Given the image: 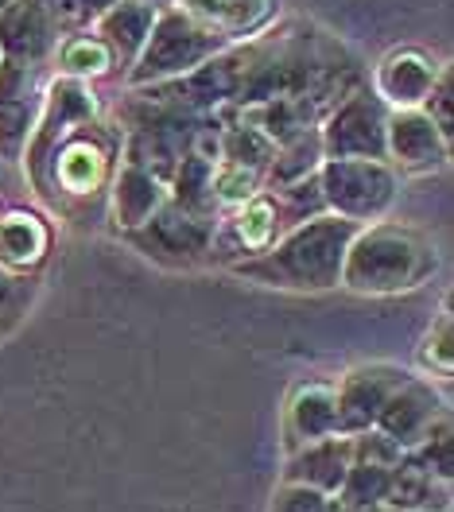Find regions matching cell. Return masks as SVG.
Here are the masks:
<instances>
[{
  "instance_id": "obj_17",
  "label": "cell",
  "mask_w": 454,
  "mask_h": 512,
  "mask_svg": "<svg viewBox=\"0 0 454 512\" xmlns=\"http://www.w3.org/2000/svg\"><path fill=\"white\" fill-rule=\"evenodd\" d=\"M156 4H144V0H117L109 4L105 12L94 16V32L109 43L113 51V63H117V74H129V66L136 63V55L144 51L148 43V32L156 24Z\"/></svg>"
},
{
  "instance_id": "obj_16",
  "label": "cell",
  "mask_w": 454,
  "mask_h": 512,
  "mask_svg": "<svg viewBox=\"0 0 454 512\" xmlns=\"http://www.w3.org/2000/svg\"><path fill=\"white\" fill-rule=\"evenodd\" d=\"M350 458H354V439L350 435H326L315 439L307 447H299L288 454L284 462V481L295 485H311L326 497H338L346 470H350Z\"/></svg>"
},
{
  "instance_id": "obj_29",
  "label": "cell",
  "mask_w": 454,
  "mask_h": 512,
  "mask_svg": "<svg viewBox=\"0 0 454 512\" xmlns=\"http://www.w3.org/2000/svg\"><path fill=\"white\" fill-rule=\"evenodd\" d=\"M47 12H51V20L66 32H78V28H90V16H86V8H82V0H39Z\"/></svg>"
},
{
  "instance_id": "obj_26",
  "label": "cell",
  "mask_w": 454,
  "mask_h": 512,
  "mask_svg": "<svg viewBox=\"0 0 454 512\" xmlns=\"http://www.w3.org/2000/svg\"><path fill=\"white\" fill-rule=\"evenodd\" d=\"M423 365L431 369V373H439V377H451L454 373V326H451V311H443L435 326H431V334H427V342H423Z\"/></svg>"
},
{
  "instance_id": "obj_10",
  "label": "cell",
  "mask_w": 454,
  "mask_h": 512,
  "mask_svg": "<svg viewBox=\"0 0 454 512\" xmlns=\"http://www.w3.org/2000/svg\"><path fill=\"white\" fill-rule=\"evenodd\" d=\"M408 377L412 373L404 365H392V361H369V365L350 369L342 381L334 384V396H338V431L342 435L369 431L377 423V412L385 408V400Z\"/></svg>"
},
{
  "instance_id": "obj_5",
  "label": "cell",
  "mask_w": 454,
  "mask_h": 512,
  "mask_svg": "<svg viewBox=\"0 0 454 512\" xmlns=\"http://www.w3.org/2000/svg\"><path fill=\"white\" fill-rule=\"evenodd\" d=\"M326 214L346 222H385L400 198V171L389 160H323L319 167Z\"/></svg>"
},
{
  "instance_id": "obj_9",
  "label": "cell",
  "mask_w": 454,
  "mask_h": 512,
  "mask_svg": "<svg viewBox=\"0 0 454 512\" xmlns=\"http://www.w3.org/2000/svg\"><path fill=\"white\" fill-rule=\"evenodd\" d=\"M447 416H451V412H447V396L431 384V377H408V381L400 384L389 400H385V408L377 412V423H373V427H377L381 435H389L400 450H412V447H420L423 439H427V431Z\"/></svg>"
},
{
  "instance_id": "obj_31",
  "label": "cell",
  "mask_w": 454,
  "mask_h": 512,
  "mask_svg": "<svg viewBox=\"0 0 454 512\" xmlns=\"http://www.w3.org/2000/svg\"><path fill=\"white\" fill-rule=\"evenodd\" d=\"M144 4H156V8H167V4H175V0H144Z\"/></svg>"
},
{
  "instance_id": "obj_11",
  "label": "cell",
  "mask_w": 454,
  "mask_h": 512,
  "mask_svg": "<svg viewBox=\"0 0 454 512\" xmlns=\"http://www.w3.org/2000/svg\"><path fill=\"white\" fill-rule=\"evenodd\" d=\"M63 28L39 0H8L0 8V59L51 70Z\"/></svg>"
},
{
  "instance_id": "obj_4",
  "label": "cell",
  "mask_w": 454,
  "mask_h": 512,
  "mask_svg": "<svg viewBox=\"0 0 454 512\" xmlns=\"http://www.w3.org/2000/svg\"><path fill=\"white\" fill-rule=\"evenodd\" d=\"M226 47L229 39H222L214 28H206L202 20H195L191 12H183L179 4H167V8L156 12L148 43L136 55V63L129 66L125 82H129V90H140V86L183 78V74L198 70L206 59H214Z\"/></svg>"
},
{
  "instance_id": "obj_33",
  "label": "cell",
  "mask_w": 454,
  "mask_h": 512,
  "mask_svg": "<svg viewBox=\"0 0 454 512\" xmlns=\"http://www.w3.org/2000/svg\"><path fill=\"white\" fill-rule=\"evenodd\" d=\"M4 4H8V0H0V8H4Z\"/></svg>"
},
{
  "instance_id": "obj_24",
  "label": "cell",
  "mask_w": 454,
  "mask_h": 512,
  "mask_svg": "<svg viewBox=\"0 0 454 512\" xmlns=\"http://www.w3.org/2000/svg\"><path fill=\"white\" fill-rule=\"evenodd\" d=\"M39 299V272H12L0 264V342L12 338Z\"/></svg>"
},
{
  "instance_id": "obj_21",
  "label": "cell",
  "mask_w": 454,
  "mask_h": 512,
  "mask_svg": "<svg viewBox=\"0 0 454 512\" xmlns=\"http://www.w3.org/2000/svg\"><path fill=\"white\" fill-rule=\"evenodd\" d=\"M214 163L218 156L214 152H202V148H191L183 160L175 163L171 179H167V198L191 214H202V218H222L218 206H214Z\"/></svg>"
},
{
  "instance_id": "obj_22",
  "label": "cell",
  "mask_w": 454,
  "mask_h": 512,
  "mask_svg": "<svg viewBox=\"0 0 454 512\" xmlns=\"http://www.w3.org/2000/svg\"><path fill=\"white\" fill-rule=\"evenodd\" d=\"M51 70H59L63 78H78V82H98L105 74H113L117 63H113L109 43L94 28H78V32H66L59 39Z\"/></svg>"
},
{
  "instance_id": "obj_19",
  "label": "cell",
  "mask_w": 454,
  "mask_h": 512,
  "mask_svg": "<svg viewBox=\"0 0 454 512\" xmlns=\"http://www.w3.org/2000/svg\"><path fill=\"white\" fill-rule=\"evenodd\" d=\"M51 249V229L32 210L0 214V264L12 272H39Z\"/></svg>"
},
{
  "instance_id": "obj_20",
  "label": "cell",
  "mask_w": 454,
  "mask_h": 512,
  "mask_svg": "<svg viewBox=\"0 0 454 512\" xmlns=\"http://www.w3.org/2000/svg\"><path fill=\"white\" fill-rule=\"evenodd\" d=\"M381 509H408V512H451V481L427 474L408 454L396 462L385 489Z\"/></svg>"
},
{
  "instance_id": "obj_23",
  "label": "cell",
  "mask_w": 454,
  "mask_h": 512,
  "mask_svg": "<svg viewBox=\"0 0 454 512\" xmlns=\"http://www.w3.org/2000/svg\"><path fill=\"white\" fill-rule=\"evenodd\" d=\"M323 167V140H319V128H307L292 140H284L276 148V160L268 167V179L264 187L276 191V187H288V183H299L307 175H315Z\"/></svg>"
},
{
  "instance_id": "obj_2",
  "label": "cell",
  "mask_w": 454,
  "mask_h": 512,
  "mask_svg": "<svg viewBox=\"0 0 454 512\" xmlns=\"http://www.w3.org/2000/svg\"><path fill=\"white\" fill-rule=\"evenodd\" d=\"M361 229L338 214H315L307 222L292 225L276 245L264 253L245 256L229 264L237 276L253 280L260 288L280 291H330L342 288V260Z\"/></svg>"
},
{
  "instance_id": "obj_14",
  "label": "cell",
  "mask_w": 454,
  "mask_h": 512,
  "mask_svg": "<svg viewBox=\"0 0 454 512\" xmlns=\"http://www.w3.org/2000/svg\"><path fill=\"white\" fill-rule=\"evenodd\" d=\"M167 202V183L160 175H152L144 163L125 160L113 175V187H109V218L117 225V233H129L136 225H144L156 210Z\"/></svg>"
},
{
  "instance_id": "obj_12",
  "label": "cell",
  "mask_w": 454,
  "mask_h": 512,
  "mask_svg": "<svg viewBox=\"0 0 454 512\" xmlns=\"http://www.w3.org/2000/svg\"><path fill=\"white\" fill-rule=\"evenodd\" d=\"M389 163L408 175H431L451 163V140L435 128V121L423 109H392L385 128Z\"/></svg>"
},
{
  "instance_id": "obj_18",
  "label": "cell",
  "mask_w": 454,
  "mask_h": 512,
  "mask_svg": "<svg viewBox=\"0 0 454 512\" xmlns=\"http://www.w3.org/2000/svg\"><path fill=\"white\" fill-rule=\"evenodd\" d=\"M175 4L229 43L264 32L280 12V0H175Z\"/></svg>"
},
{
  "instance_id": "obj_27",
  "label": "cell",
  "mask_w": 454,
  "mask_h": 512,
  "mask_svg": "<svg viewBox=\"0 0 454 512\" xmlns=\"http://www.w3.org/2000/svg\"><path fill=\"white\" fill-rule=\"evenodd\" d=\"M268 512H334V497H326L311 485L280 481L276 493H272V509Z\"/></svg>"
},
{
  "instance_id": "obj_28",
  "label": "cell",
  "mask_w": 454,
  "mask_h": 512,
  "mask_svg": "<svg viewBox=\"0 0 454 512\" xmlns=\"http://www.w3.org/2000/svg\"><path fill=\"white\" fill-rule=\"evenodd\" d=\"M420 109L454 144V74H451V66L447 63H443V74H439V82L431 86V94H427V101H423Z\"/></svg>"
},
{
  "instance_id": "obj_32",
  "label": "cell",
  "mask_w": 454,
  "mask_h": 512,
  "mask_svg": "<svg viewBox=\"0 0 454 512\" xmlns=\"http://www.w3.org/2000/svg\"><path fill=\"white\" fill-rule=\"evenodd\" d=\"M381 512H408V509H381Z\"/></svg>"
},
{
  "instance_id": "obj_7",
  "label": "cell",
  "mask_w": 454,
  "mask_h": 512,
  "mask_svg": "<svg viewBox=\"0 0 454 512\" xmlns=\"http://www.w3.org/2000/svg\"><path fill=\"white\" fill-rule=\"evenodd\" d=\"M389 113L392 109L373 94V86H354L319 125L323 160H389Z\"/></svg>"
},
{
  "instance_id": "obj_3",
  "label": "cell",
  "mask_w": 454,
  "mask_h": 512,
  "mask_svg": "<svg viewBox=\"0 0 454 512\" xmlns=\"http://www.w3.org/2000/svg\"><path fill=\"white\" fill-rule=\"evenodd\" d=\"M439 268L435 245L396 222L361 225L342 260V288L354 295H400L427 284Z\"/></svg>"
},
{
  "instance_id": "obj_8",
  "label": "cell",
  "mask_w": 454,
  "mask_h": 512,
  "mask_svg": "<svg viewBox=\"0 0 454 512\" xmlns=\"http://www.w3.org/2000/svg\"><path fill=\"white\" fill-rule=\"evenodd\" d=\"M47 70L20 66L0 59V160H20L24 144L32 136L43 90H47Z\"/></svg>"
},
{
  "instance_id": "obj_25",
  "label": "cell",
  "mask_w": 454,
  "mask_h": 512,
  "mask_svg": "<svg viewBox=\"0 0 454 512\" xmlns=\"http://www.w3.org/2000/svg\"><path fill=\"white\" fill-rule=\"evenodd\" d=\"M451 416L439 419L431 431H427V439H423L420 447L404 450L416 466H423L427 474H435V478L451 481L454 478V439H451Z\"/></svg>"
},
{
  "instance_id": "obj_13",
  "label": "cell",
  "mask_w": 454,
  "mask_h": 512,
  "mask_svg": "<svg viewBox=\"0 0 454 512\" xmlns=\"http://www.w3.org/2000/svg\"><path fill=\"white\" fill-rule=\"evenodd\" d=\"M439 74H443V63H435L427 51L396 47L377 63L373 94L381 97L389 109H420L431 94V86L439 82Z\"/></svg>"
},
{
  "instance_id": "obj_1",
  "label": "cell",
  "mask_w": 454,
  "mask_h": 512,
  "mask_svg": "<svg viewBox=\"0 0 454 512\" xmlns=\"http://www.w3.org/2000/svg\"><path fill=\"white\" fill-rule=\"evenodd\" d=\"M121 152H125V136L117 125H109L105 117L78 121L47 152L39 175L32 179V191L63 222L90 229L109 210V187L121 167Z\"/></svg>"
},
{
  "instance_id": "obj_15",
  "label": "cell",
  "mask_w": 454,
  "mask_h": 512,
  "mask_svg": "<svg viewBox=\"0 0 454 512\" xmlns=\"http://www.w3.org/2000/svg\"><path fill=\"white\" fill-rule=\"evenodd\" d=\"M326 435H342L338 431V396H334V384L311 381L299 384L284 408V450L307 447L315 439Z\"/></svg>"
},
{
  "instance_id": "obj_30",
  "label": "cell",
  "mask_w": 454,
  "mask_h": 512,
  "mask_svg": "<svg viewBox=\"0 0 454 512\" xmlns=\"http://www.w3.org/2000/svg\"><path fill=\"white\" fill-rule=\"evenodd\" d=\"M109 4H117V0H82V8H86V16H90V24H94V16L105 12Z\"/></svg>"
},
{
  "instance_id": "obj_6",
  "label": "cell",
  "mask_w": 454,
  "mask_h": 512,
  "mask_svg": "<svg viewBox=\"0 0 454 512\" xmlns=\"http://www.w3.org/2000/svg\"><path fill=\"white\" fill-rule=\"evenodd\" d=\"M214 229H218V218L191 214L167 198L148 222L121 237L160 268H202V264H214Z\"/></svg>"
}]
</instances>
